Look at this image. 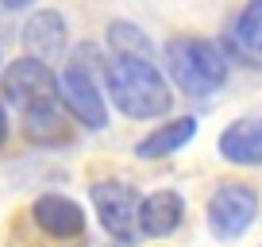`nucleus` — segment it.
<instances>
[{"label": "nucleus", "instance_id": "f257e3e1", "mask_svg": "<svg viewBox=\"0 0 262 247\" xmlns=\"http://www.w3.org/2000/svg\"><path fill=\"white\" fill-rule=\"evenodd\" d=\"M104 81L120 112H127L131 120H155L170 112L173 93L150 58H116L104 70Z\"/></svg>", "mask_w": 262, "mask_h": 247}, {"label": "nucleus", "instance_id": "f03ea898", "mask_svg": "<svg viewBox=\"0 0 262 247\" xmlns=\"http://www.w3.org/2000/svg\"><path fill=\"white\" fill-rule=\"evenodd\" d=\"M166 70H170L173 85L189 97H208L228 81V62L208 39H193V35H178L166 43Z\"/></svg>", "mask_w": 262, "mask_h": 247}, {"label": "nucleus", "instance_id": "7ed1b4c3", "mask_svg": "<svg viewBox=\"0 0 262 247\" xmlns=\"http://www.w3.org/2000/svg\"><path fill=\"white\" fill-rule=\"evenodd\" d=\"M93 47H81L70 62H66V74L58 81V100H66V108L77 116V123L85 128H104L108 123V108H104V97H100V85L93 77Z\"/></svg>", "mask_w": 262, "mask_h": 247}, {"label": "nucleus", "instance_id": "20e7f679", "mask_svg": "<svg viewBox=\"0 0 262 247\" xmlns=\"http://www.w3.org/2000/svg\"><path fill=\"white\" fill-rule=\"evenodd\" d=\"M4 97L24 116H31L42 108H58V81L50 74V66L35 62V58H16L4 70Z\"/></svg>", "mask_w": 262, "mask_h": 247}, {"label": "nucleus", "instance_id": "39448f33", "mask_svg": "<svg viewBox=\"0 0 262 247\" xmlns=\"http://www.w3.org/2000/svg\"><path fill=\"white\" fill-rule=\"evenodd\" d=\"M254 213H258V193L243 181H231V186H220L208 201V228L216 239L231 243L254 224Z\"/></svg>", "mask_w": 262, "mask_h": 247}, {"label": "nucleus", "instance_id": "423d86ee", "mask_svg": "<svg viewBox=\"0 0 262 247\" xmlns=\"http://www.w3.org/2000/svg\"><path fill=\"white\" fill-rule=\"evenodd\" d=\"M93 205H97L108 236H116L120 243L135 239V232H139V193L127 181H97L93 186Z\"/></svg>", "mask_w": 262, "mask_h": 247}, {"label": "nucleus", "instance_id": "0eeeda50", "mask_svg": "<svg viewBox=\"0 0 262 247\" xmlns=\"http://www.w3.org/2000/svg\"><path fill=\"white\" fill-rule=\"evenodd\" d=\"M31 216L47 236H58V239H74V236H81V228H85L81 205L62 197V193H42L31 205Z\"/></svg>", "mask_w": 262, "mask_h": 247}, {"label": "nucleus", "instance_id": "6e6552de", "mask_svg": "<svg viewBox=\"0 0 262 247\" xmlns=\"http://www.w3.org/2000/svg\"><path fill=\"white\" fill-rule=\"evenodd\" d=\"M24 43H27V50H31L27 58L50 66V62L66 50V19L58 16V12H50V8L35 12V16L27 19V27H24Z\"/></svg>", "mask_w": 262, "mask_h": 247}, {"label": "nucleus", "instance_id": "1a4fd4ad", "mask_svg": "<svg viewBox=\"0 0 262 247\" xmlns=\"http://www.w3.org/2000/svg\"><path fill=\"white\" fill-rule=\"evenodd\" d=\"M185 216V201L173 190H158L147 201H139V228L147 236H170Z\"/></svg>", "mask_w": 262, "mask_h": 247}, {"label": "nucleus", "instance_id": "9d476101", "mask_svg": "<svg viewBox=\"0 0 262 247\" xmlns=\"http://www.w3.org/2000/svg\"><path fill=\"white\" fill-rule=\"evenodd\" d=\"M220 155L231 158L239 166H254L262 155V135H258V120L247 116V120H235L228 132L220 135Z\"/></svg>", "mask_w": 262, "mask_h": 247}, {"label": "nucleus", "instance_id": "9b49d317", "mask_svg": "<svg viewBox=\"0 0 262 247\" xmlns=\"http://www.w3.org/2000/svg\"><path fill=\"white\" fill-rule=\"evenodd\" d=\"M193 132H196V120H193V116H178V120H170V123H162V128H155L147 139H139L135 155H139V158H162V155H173L178 147H185V143L193 139Z\"/></svg>", "mask_w": 262, "mask_h": 247}, {"label": "nucleus", "instance_id": "f8f14e48", "mask_svg": "<svg viewBox=\"0 0 262 247\" xmlns=\"http://www.w3.org/2000/svg\"><path fill=\"white\" fill-rule=\"evenodd\" d=\"M258 19H262V0H251L239 16V24L228 31V50H235L247 66H258V47H262Z\"/></svg>", "mask_w": 262, "mask_h": 247}, {"label": "nucleus", "instance_id": "ddd939ff", "mask_svg": "<svg viewBox=\"0 0 262 247\" xmlns=\"http://www.w3.org/2000/svg\"><path fill=\"white\" fill-rule=\"evenodd\" d=\"M108 43L116 47V58H150L147 35L131 24H112L108 27Z\"/></svg>", "mask_w": 262, "mask_h": 247}, {"label": "nucleus", "instance_id": "4468645a", "mask_svg": "<svg viewBox=\"0 0 262 247\" xmlns=\"http://www.w3.org/2000/svg\"><path fill=\"white\" fill-rule=\"evenodd\" d=\"M4 135H8V116H4V108H0V143H4Z\"/></svg>", "mask_w": 262, "mask_h": 247}, {"label": "nucleus", "instance_id": "2eb2a0df", "mask_svg": "<svg viewBox=\"0 0 262 247\" xmlns=\"http://www.w3.org/2000/svg\"><path fill=\"white\" fill-rule=\"evenodd\" d=\"M4 4H8V8H27L31 0H4Z\"/></svg>", "mask_w": 262, "mask_h": 247}]
</instances>
